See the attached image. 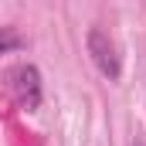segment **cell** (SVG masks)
Listing matches in <instances>:
<instances>
[{"mask_svg":"<svg viewBox=\"0 0 146 146\" xmlns=\"http://www.w3.org/2000/svg\"><path fill=\"white\" fill-rule=\"evenodd\" d=\"M85 51H88L92 65L106 75L109 82H119V75H122V58H119L112 37L106 34L102 27H88V34H85Z\"/></svg>","mask_w":146,"mask_h":146,"instance_id":"1","label":"cell"},{"mask_svg":"<svg viewBox=\"0 0 146 146\" xmlns=\"http://www.w3.org/2000/svg\"><path fill=\"white\" fill-rule=\"evenodd\" d=\"M14 92H17V102H21V109L34 112L41 106V95H44V88H41V72H37L34 65H21L17 72H14Z\"/></svg>","mask_w":146,"mask_h":146,"instance_id":"2","label":"cell"},{"mask_svg":"<svg viewBox=\"0 0 146 146\" xmlns=\"http://www.w3.org/2000/svg\"><path fill=\"white\" fill-rule=\"evenodd\" d=\"M27 41L17 34V27H0V58L10 54V51H21Z\"/></svg>","mask_w":146,"mask_h":146,"instance_id":"3","label":"cell"},{"mask_svg":"<svg viewBox=\"0 0 146 146\" xmlns=\"http://www.w3.org/2000/svg\"><path fill=\"white\" fill-rule=\"evenodd\" d=\"M133 146H146V143H143V139H136V143H133Z\"/></svg>","mask_w":146,"mask_h":146,"instance_id":"4","label":"cell"}]
</instances>
